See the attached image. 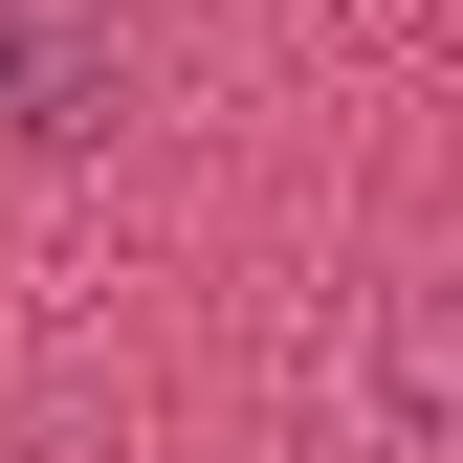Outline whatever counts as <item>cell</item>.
I'll return each mask as SVG.
<instances>
[{
	"mask_svg": "<svg viewBox=\"0 0 463 463\" xmlns=\"http://www.w3.org/2000/svg\"><path fill=\"white\" fill-rule=\"evenodd\" d=\"M0 133H44V155H67V133H110V67L44 23V0H0Z\"/></svg>",
	"mask_w": 463,
	"mask_h": 463,
	"instance_id": "cell-1",
	"label": "cell"
}]
</instances>
